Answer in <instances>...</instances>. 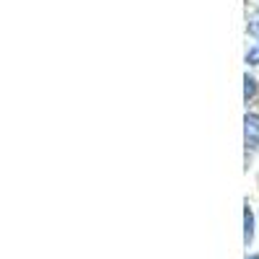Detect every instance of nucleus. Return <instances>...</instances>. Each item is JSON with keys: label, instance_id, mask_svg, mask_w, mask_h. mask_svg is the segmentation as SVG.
Wrapping results in <instances>:
<instances>
[{"label": "nucleus", "instance_id": "obj_4", "mask_svg": "<svg viewBox=\"0 0 259 259\" xmlns=\"http://www.w3.org/2000/svg\"><path fill=\"white\" fill-rule=\"evenodd\" d=\"M246 34L259 41V8H254L251 13H246Z\"/></svg>", "mask_w": 259, "mask_h": 259}, {"label": "nucleus", "instance_id": "obj_1", "mask_svg": "<svg viewBox=\"0 0 259 259\" xmlns=\"http://www.w3.org/2000/svg\"><path fill=\"white\" fill-rule=\"evenodd\" d=\"M244 148H246V158L259 153V112H249L244 114Z\"/></svg>", "mask_w": 259, "mask_h": 259}, {"label": "nucleus", "instance_id": "obj_5", "mask_svg": "<svg viewBox=\"0 0 259 259\" xmlns=\"http://www.w3.org/2000/svg\"><path fill=\"white\" fill-rule=\"evenodd\" d=\"M244 62H246V68H259V41H254V45L246 50Z\"/></svg>", "mask_w": 259, "mask_h": 259}, {"label": "nucleus", "instance_id": "obj_3", "mask_svg": "<svg viewBox=\"0 0 259 259\" xmlns=\"http://www.w3.org/2000/svg\"><path fill=\"white\" fill-rule=\"evenodd\" d=\"M251 241H254V210L246 200L244 202V244H246V249L251 246Z\"/></svg>", "mask_w": 259, "mask_h": 259}, {"label": "nucleus", "instance_id": "obj_2", "mask_svg": "<svg viewBox=\"0 0 259 259\" xmlns=\"http://www.w3.org/2000/svg\"><path fill=\"white\" fill-rule=\"evenodd\" d=\"M244 101H246V109L259 101V78L249 70L244 73Z\"/></svg>", "mask_w": 259, "mask_h": 259}, {"label": "nucleus", "instance_id": "obj_6", "mask_svg": "<svg viewBox=\"0 0 259 259\" xmlns=\"http://www.w3.org/2000/svg\"><path fill=\"white\" fill-rule=\"evenodd\" d=\"M246 259H259V251L256 254H246Z\"/></svg>", "mask_w": 259, "mask_h": 259}]
</instances>
